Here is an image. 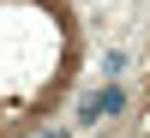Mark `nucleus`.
<instances>
[{"mask_svg": "<svg viewBox=\"0 0 150 138\" xmlns=\"http://www.w3.org/2000/svg\"><path fill=\"white\" fill-rule=\"evenodd\" d=\"M42 138H66V132H42Z\"/></svg>", "mask_w": 150, "mask_h": 138, "instance_id": "nucleus-2", "label": "nucleus"}, {"mask_svg": "<svg viewBox=\"0 0 150 138\" xmlns=\"http://www.w3.org/2000/svg\"><path fill=\"white\" fill-rule=\"evenodd\" d=\"M120 102H126V96H120V90H96L90 102H84V120H102V114H114Z\"/></svg>", "mask_w": 150, "mask_h": 138, "instance_id": "nucleus-1", "label": "nucleus"}]
</instances>
